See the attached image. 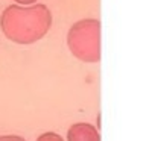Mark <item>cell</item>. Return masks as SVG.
I'll return each mask as SVG.
<instances>
[{
  "mask_svg": "<svg viewBox=\"0 0 146 141\" xmlns=\"http://www.w3.org/2000/svg\"><path fill=\"white\" fill-rule=\"evenodd\" d=\"M5 35L17 44H32L47 34L52 24V14L46 5L21 8L8 6L0 20Z\"/></svg>",
  "mask_w": 146,
  "mask_h": 141,
  "instance_id": "obj_1",
  "label": "cell"
},
{
  "mask_svg": "<svg viewBox=\"0 0 146 141\" xmlns=\"http://www.w3.org/2000/svg\"><path fill=\"white\" fill-rule=\"evenodd\" d=\"M67 43L78 59L96 62L100 59V23L94 18L81 20L68 30Z\"/></svg>",
  "mask_w": 146,
  "mask_h": 141,
  "instance_id": "obj_2",
  "label": "cell"
},
{
  "mask_svg": "<svg viewBox=\"0 0 146 141\" xmlns=\"http://www.w3.org/2000/svg\"><path fill=\"white\" fill-rule=\"evenodd\" d=\"M68 141H100L99 132L94 126L87 123H78L68 129Z\"/></svg>",
  "mask_w": 146,
  "mask_h": 141,
  "instance_id": "obj_3",
  "label": "cell"
},
{
  "mask_svg": "<svg viewBox=\"0 0 146 141\" xmlns=\"http://www.w3.org/2000/svg\"><path fill=\"white\" fill-rule=\"evenodd\" d=\"M36 141H62V138L56 134H53V132H46L40 136Z\"/></svg>",
  "mask_w": 146,
  "mask_h": 141,
  "instance_id": "obj_4",
  "label": "cell"
},
{
  "mask_svg": "<svg viewBox=\"0 0 146 141\" xmlns=\"http://www.w3.org/2000/svg\"><path fill=\"white\" fill-rule=\"evenodd\" d=\"M0 141H26V140L15 135H5V136H0Z\"/></svg>",
  "mask_w": 146,
  "mask_h": 141,
  "instance_id": "obj_5",
  "label": "cell"
},
{
  "mask_svg": "<svg viewBox=\"0 0 146 141\" xmlns=\"http://www.w3.org/2000/svg\"><path fill=\"white\" fill-rule=\"evenodd\" d=\"M15 2H18V3H21V5H31V3H34V2H36V0H15Z\"/></svg>",
  "mask_w": 146,
  "mask_h": 141,
  "instance_id": "obj_6",
  "label": "cell"
}]
</instances>
